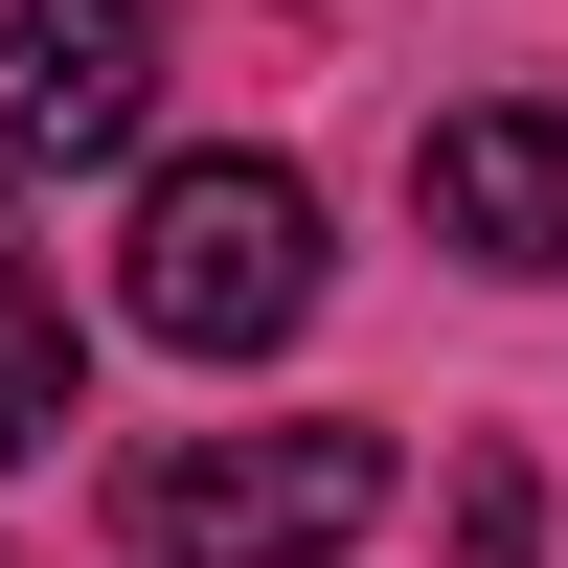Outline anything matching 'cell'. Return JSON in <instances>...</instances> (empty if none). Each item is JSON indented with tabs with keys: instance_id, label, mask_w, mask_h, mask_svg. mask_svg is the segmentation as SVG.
<instances>
[{
	"instance_id": "obj_1",
	"label": "cell",
	"mask_w": 568,
	"mask_h": 568,
	"mask_svg": "<svg viewBox=\"0 0 568 568\" xmlns=\"http://www.w3.org/2000/svg\"><path fill=\"white\" fill-rule=\"evenodd\" d=\"M114 318H136V342H182V364H273V342L318 318V182L251 160V136L160 160V182H136V227H114Z\"/></svg>"
},
{
	"instance_id": "obj_2",
	"label": "cell",
	"mask_w": 568,
	"mask_h": 568,
	"mask_svg": "<svg viewBox=\"0 0 568 568\" xmlns=\"http://www.w3.org/2000/svg\"><path fill=\"white\" fill-rule=\"evenodd\" d=\"M387 500H409V455L342 433V409H296V433H160L136 455V546L160 568H342Z\"/></svg>"
},
{
	"instance_id": "obj_3",
	"label": "cell",
	"mask_w": 568,
	"mask_h": 568,
	"mask_svg": "<svg viewBox=\"0 0 568 568\" xmlns=\"http://www.w3.org/2000/svg\"><path fill=\"white\" fill-rule=\"evenodd\" d=\"M182 0H0V160H114L160 114Z\"/></svg>"
},
{
	"instance_id": "obj_4",
	"label": "cell",
	"mask_w": 568,
	"mask_h": 568,
	"mask_svg": "<svg viewBox=\"0 0 568 568\" xmlns=\"http://www.w3.org/2000/svg\"><path fill=\"white\" fill-rule=\"evenodd\" d=\"M409 205H433L455 273H568V114L546 91H455L409 136Z\"/></svg>"
},
{
	"instance_id": "obj_5",
	"label": "cell",
	"mask_w": 568,
	"mask_h": 568,
	"mask_svg": "<svg viewBox=\"0 0 568 568\" xmlns=\"http://www.w3.org/2000/svg\"><path fill=\"white\" fill-rule=\"evenodd\" d=\"M0 455H69V296L0 273Z\"/></svg>"
}]
</instances>
